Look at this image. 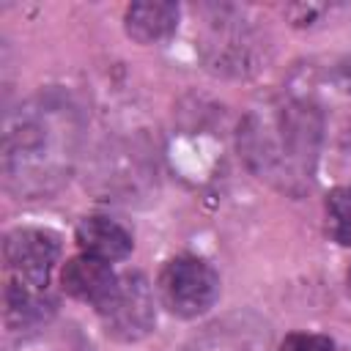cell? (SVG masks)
<instances>
[{
  "label": "cell",
  "instance_id": "obj_12",
  "mask_svg": "<svg viewBox=\"0 0 351 351\" xmlns=\"http://www.w3.org/2000/svg\"><path fill=\"white\" fill-rule=\"evenodd\" d=\"M326 228L337 244L351 247V186L335 189L326 197Z\"/></svg>",
  "mask_w": 351,
  "mask_h": 351
},
{
  "label": "cell",
  "instance_id": "obj_6",
  "mask_svg": "<svg viewBox=\"0 0 351 351\" xmlns=\"http://www.w3.org/2000/svg\"><path fill=\"white\" fill-rule=\"evenodd\" d=\"M60 282H63V291H66V293H71V296L80 299V302H90V304L99 310V307L110 299V293L115 291L118 274L110 269L107 261L82 252V255L71 258V261L63 266Z\"/></svg>",
  "mask_w": 351,
  "mask_h": 351
},
{
  "label": "cell",
  "instance_id": "obj_4",
  "mask_svg": "<svg viewBox=\"0 0 351 351\" xmlns=\"http://www.w3.org/2000/svg\"><path fill=\"white\" fill-rule=\"evenodd\" d=\"M99 315L104 321L107 335L115 340H140L154 329L156 310H154V293L143 274H121L115 282V291L110 299L99 307Z\"/></svg>",
  "mask_w": 351,
  "mask_h": 351
},
{
  "label": "cell",
  "instance_id": "obj_3",
  "mask_svg": "<svg viewBox=\"0 0 351 351\" xmlns=\"http://www.w3.org/2000/svg\"><path fill=\"white\" fill-rule=\"evenodd\" d=\"M159 299L162 304L181 318L203 315L219 299V274L200 258H173L159 274Z\"/></svg>",
  "mask_w": 351,
  "mask_h": 351
},
{
  "label": "cell",
  "instance_id": "obj_10",
  "mask_svg": "<svg viewBox=\"0 0 351 351\" xmlns=\"http://www.w3.org/2000/svg\"><path fill=\"white\" fill-rule=\"evenodd\" d=\"M263 348H266V332H261V326H247L244 321L214 324L186 346V351H263Z\"/></svg>",
  "mask_w": 351,
  "mask_h": 351
},
{
  "label": "cell",
  "instance_id": "obj_8",
  "mask_svg": "<svg viewBox=\"0 0 351 351\" xmlns=\"http://www.w3.org/2000/svg\"><path fill=\"white\" fill-rule=\"evenodd\" d=\"M77 244L85 255H93L110 263L132 252V233L110 217H85L77 225Z\"/></svg>",
  "mask_w": 351,
  "mask_h": 351
},
{
  "label": "cell",
  "instance_id": "obj_2",
  "mask_svg": "<svg viewBox=\"0 0 351 351\" xmlns=\"http://www.w3.org/2000/svg\"><path fill=\"white\" fill-rule=\"evenodd\" d=\"M321 143V115L304 101H266L239 126V148L252 173L299 195L313 181Z\"/></svg>",
  "mask_w": 351,
  "mask_h": 351
},
{
  "label": "cell",
  "instance_id": "obj_7",
  "mask_svg": "<svg viewBox=\"0 0 351 351\" xmlns=\"http://www.w3.org/2000/svg\"><path fill=\"white\" fill-rule=\"evenodd\" d=\"M5 324L11 329L33 332L41 329L52 321L55 315V299L47 293V288H30L22 282H8L5 285Z\"/></svg>",
  "mask_w": 351,
  "mask_h": 351
},
{
  "label": "cell",
  "instance_id": "obj_13",
  "mask_svg": "<svg viewBox=\"0 0 351 351\" xmlns=\"http://www.w3.org/2000/svg\"><path fill=\"white\" fill-rule=\"evenodd\" d=\"M280 351H335V343L324 335H307V332H293L282 340Z\"/></svg>",
  "mask_w": 351,
  "mask_h": 351
},
{
  "label": "cell",
  "instance_id": "obj_5",
  "mask_svg": "<svg viewBox=\"0 0 351 351\" xmlns=\"http://www.w3.org/2000/svg\"><path fill=\"white\" fill-rule=\"evenodd\" d=\"M3 252H5V266L14 282L30 285V288H47L49 271L60 255V241L49 230L19 228L5 236Z\"/></svg>",
  "mask_w": 351,
  "mask_h": 351
},
{
  "label": "cell",
  "instance_id": "obj_14",
  "mask_svg": "<svg viewBox=\"0 0 351 351\" xmlns=\"http://www.w3.org/2000/svg\"><path fill=\"white\" fill-rule=\"evenodd\" d=\"M348 282H351V269H348Z\"/></svg>",
  "mask_w": 351,
  "mask_h": 351
},
{
  "label": "cell",
  "instance_id": "obj_9",
  "mask_svg": "<svg viewBox=\"0 0 351 351\" xmlns=\"http://www.w3.org/2000/svg\"><path fill=\"white\" fill-rule=\"evenodd\" d=\"M176 25H178L176 3L148 0V3H134L126 11V33L140 44H156L167 38L176 30Z\"/></svg>",
  "mask_w": 351,
  "mask_h": 351
},
{
  "label": "cell",
  "instance_id": "obj_11",
  "mask_svg": "<svg viewBox=\"0 0 351 351\" xmlns=\"http://www.w3.org/2000/svg\"><path fill=\"white\" fill-rule=\"evenodd\" d=\"M11 351H85V343L71 329L55 332L49 324L33 332H25L22 340Z\"/></svg>",
  "mask_w": 351,
  "mask_h": 351
},
{
  "label": "cell",
  "instance_id": "obj_1",
  "mask_svg": "<svg viewBox=\"0 0 351 351\" xmlns=\"http://www.w3.org/2000/svg\"><path fill=\"white\" fill-rule=\"evenodd\" d=\"M80 140L77 110L52 93L25 101L5 118L3 176L19 197L55 192L71 173Z\"/></svg>",
  "mask_w": 351,
  "mask_h": 351
}]
</instances>
